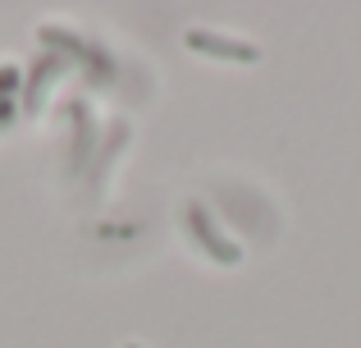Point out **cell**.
<instances>
[{"label": "cell", "mask_w": 361, "mask_h": 348, "mask_svg": "<svg viewBox=\"0 0 361 348\" xmlns=\"http://www.w3.org/2000/svg\"><path fill=\"white\" fill-rule=\"evenodd\" d=\"M188 229L197 234V243L206 248V257H211V261H220V266H238V261H243V248L215 229L211 211H206L202 202H188Z\"/></svg>", "instance_id": "6da1fadb"}, {"label": "cell", "mask_w": 361, "mask_h": 348, "mask_svg": "<svg viewBox=\"0 0 361 348\" xmlns=\"http://www.w3.org/2000/svg\"><path fill=\"white\" fill-rule=\"evenodd\" d=\"M183 42L192 46V51H202V55H215V60H233V64H256V60H261V46L238 42V37L206 32V28H192V32H188Z\"/></svg>", "instance_id": "7a4b0ae2"}, {"label": "cell", "mask_w": 361, "mask_h": 348, "mask_svg": "<svg viewBox=\"0 0 361 348\" xmlns=\"http://www.w3.org/2000/svg\"><path fill=\"white\" fill-rule=\"evenodd\" d=\"M37 37H42L46 46H64V51H73V55H92V60H101V55L92 51L87 42H78V37H73V32H64V28H42Z\"/></svg>", "instance_id": "3957f363"}, {"label": "cell", "mask_w": 361, "mask_h": 348, "mask_svg": "<svg viewBox=\"0 0 361 348\" xmlns=\"http://www.w3.org/2000/svg\"><path fill=\"white\" fill-rule=\"evenodd\" d=\"M123 348H142V344H123Z\"/></svg>", "instance_id": "277c9868"}]
</instances>
